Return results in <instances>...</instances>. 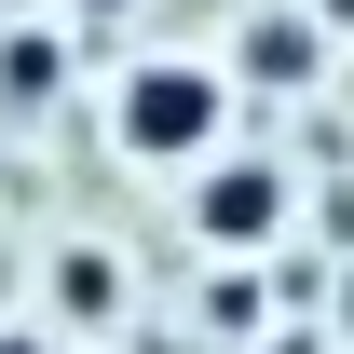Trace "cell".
<instances>
[{
	"label": "cell",
	"mask_w": 354,
	"mask_h": 354,
	"mask_svg": "<svg viewBox=\"0 0 354 354\" xmlns=\"http://www.w3.org/2000/svg\"><path fill=\"white\" fill-rule=\"evenodd\" d=\"M109 150L123 164H205V150H232V68L218 55H136L123 95H109Z\"/></svg>",
	"instance_id": "obj_1"
},
{
	"label": "cell",
	"mask_w": 354,
	"mask_h": 354,
	"mask_svg": "<svg viewBox=\"0 0 354 354\" xmlns=\"http://www.w3.org/2000/svg\"><path fill=\"white\" fill-rule=\"evenodd\" d=\"M286 218H300V177L272 164V150H205V164H191V232H205L218 259H259Z\"/></svg>",
	"instance_id": "obj_2"
},
{
	"label": "cell",
	"mask_w": 354,
	"mask_h": 354,
	"mask_svg": "<svg viewBox=\"0 0 354 354\" xmlns=\"http://www.w3.org/2000/svg\"><path fill=\"white\" fill-rule=\"evenodd\" d=\"M232 68H245V82H286V95H300V82H313V14H259V28L232 41Z\"/></svg>",
	"instance_id": "obj_3"
},
{
	"label": "cell",
	"mask_w": 354,
	"mask_h": 354,
	"mask_svg": "<svg viewBox=\"0 0 354 354\" xmlns=\"http://www.w3.org/2000/svg\"><path fill=\"white\" fill-rule=\"evenodd\" d=\"M109 300H123V272H109V245H68V259H55V313H68V327H95Z\"/></svg>",
	"instance_id": "obj_4"
},
{
	"label": "cell",
	"mask_w": 354,
	"mask_h": 354,
	"mask_svg": "<svg viewBox=\"0 0 354 354\" xmlns=\"http://www.w3.org/2000/svg\"><path fill=\"white\" fill-rule=\"evenodd\" d=\"M68 82V41H55V28H14V41H0V95H55Z\"/></svg>",
	"instance_id": "obj_5"
},
{
	"label": "cell",
	"mask_w": 354,
	"mask_h": 354,
	"mask_svg": "<svg viewBox=\"0 0 354 354\" xmlns=\"http://www.w3.org/2000/svg\"><path fill=\"white\" fill-rule=\"evenodd\" d=\"M0 354H68V327H0Z\"/></svg>",
	"instance_id": "obj_6"
},
{
	"label": "cell",
	"mask_w": 354,
	"mask_h": 354,
	"mask_svg": "<svg viewBox=\"0 0 354 354\" xmlns=\"http://www.w3.org/2000/svg\"><path fill=\"white\" fill-rule=\"evenodd\" d=\"M95 14H109V0H95Z\"/></svg>",
	"instance_id": "obj_7"
}]
</instances>
